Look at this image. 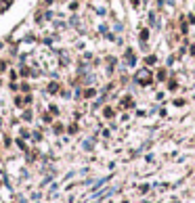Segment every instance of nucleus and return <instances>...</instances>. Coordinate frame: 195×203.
<instances>
[{
  "mask_svg": "<svg viewBox=\"0 0 195 203\" xmlns=\"http://www.w3.org/2000/svg\"><path fill=\"white\" fill-rule=\"evenodd\" d=\"M11 2H13V0H0V13L4 11V9H6V6H9Z\"/></svg>",
  "mask_w": 195,
  "mask_h": 203,
  "instance_id": "nucleus-1",
  "label": "nucleus"
}]
</instances>
